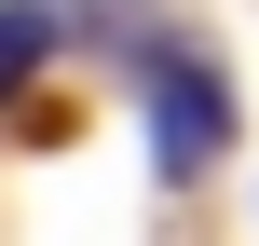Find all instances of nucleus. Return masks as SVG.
<instances>
[{"instance_id":"2","label":"nucleus","mask_w":259,"mask_h":246,"mask_svg":"<svg viewBox=\"0 0 259 246\" xmlns=\"http://www.w3.org/2000/svg\"><path fill=\"white\" fill-rule=\"evenodd\" d=\"M41 55H55V14H41V0H0V96H14Z\"/></svg>"},{"instance_id":"1","label":"nucleus","mask_w":259,"mask_h":246,"mask_svg":"<svg viewBox=\"0 0 259 246\" xmlns=\"http://www.w3.org/2000/svg\"><path fill=\"white\" fill-rule=\"evenodd\" d=\"M137 96H150V178H205V164L232 151V96H219V68H205L191 41L137 55Z\"/></svg>"}]
</instances>
